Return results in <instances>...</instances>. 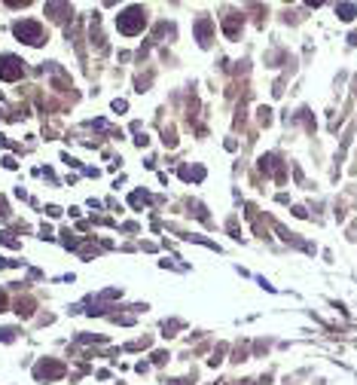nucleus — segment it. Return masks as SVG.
I'll return each instance as SVG.
<instances>
[{"mask_svg":"<svg viewBox=\"0 0 357 385\" xmlns=\"http://www.w3.org/2000/svg\"><path fill=\"white\" fill-rule=\"evenodd\" d=\"M0 242H3V245H9V248H16V245H19V242L13 239V232H6V230L0 232Z\"/></svg>","mask_w":357,"mask_h":385,"instance_id":"nucleus-9","label":"nucleus"},{"mask_svg":"<svg viewBox=\"0 0 357 385\" xmlns=\"http://www.w3.org/2000/svg\"><path fill=\"white\" fill-rule=\"evenodd\" d=\"M0 339H3V343H13V339H16V330H9V327H0Z\"/></svg>","mask_w":357,"mask_h":385,"instance_id":"nucleus-8","label":"nucleus"},{"mask_svg":"<svg viewBox=\"0 0 357 385\" xmlns=\"http://www.w3.org/2000/svg\"><path fill=\"white\" fill-rule=\"evenodd\" d=\"M34 376L37 379H58V376H64V364L61 361H52V358H46V361H40L37 367H34Z\"/></svg>","mask_w":357,"mask_h":385,"instance_id":"nucleus-4","label":"nucleus"},{"mask_svg":"<svg viewBox=\"0 0 357 385\" xmlns=\"http://www.w3.org/2000/svg\"><path fill=\"white\" fill-rule=\"evenodd\" d=\"M144 25H147V9L144 6H129V9H122V13L116 16V28H119V34H125V37L141 34Z\"/></svg>","mask_w":357,"mask_h":385,"instance_id":"nucleus-1","label":"nucleus"},{"mask_svg":"<svg viewBox=\"0 0 357 385\" xmlns=\"http://www.w3.org/2000/svg\"><path fill=\"white\" fill-rule=\"evenodd\" d=\"M336 13L345 19V21H351L354 19V6H348V3H342V6H336Z\"/></svg>","mask_w":357,"mask_h":385,"instance_id":"nucleus-7","label":"nucleus"},{"mask_svg":"<svg viewBox=\"0 0 357 385\" xmlns=\"http://www.w3.org/2000/svg\"><path fill=\"white\" fill-rule=\"evenodd\" d=\"M3 309H6V293L0 290V312H3Z\"/></svg>","mask_w":357,"mask_h":385,"instance_id":"nucleus-12","label":"nucleus"},{"mask_svg":"<svg viewBox=\"0 0 357 385\" xmlns=\"http://www.w3.org/2000/svg\"><path fill=\"white\" fill-rule=\"evenodd\" d=\"M195 34H199V43L208 46V37H211V19H199L195 21Z\"/></svg>","mask_w":357,"mask_h":385,"instance_id":"nucleus-5","label":"nucleus"},{"mask_svg":"<svg viewBox=\"0 0 357 385\" xmlns=\"http://www.w3.org/2000/svg\"><path fill=\"white\" fill-rule=\"evenodd\" d=\"M3 168H16V159H13V156H3Z\"/></svg>","mask_w":357,"mask_h":385,"instance_id":"nucleus-11","label":"nucleus"},{"mask_svg":"<svg viewBox=\"0 0 357 385\" xmlns=\"http://www.w3.org/2000/svg\"><path fill=\"white\" fill-rule=\"evenodd\" d=\"M21 71H25V61L19 58V55H0V80L13 83L21 77Z\"/></svg>","mask_w":357,"mask_h":385,"instance_id":"nucleus-3","label":"nucleus"},{"mask_svg":"<svg viewBox=\"0 0 357 385\" xmlns=\"http://www.w3.org/2000/svg\"><path fill=\"white\" fill-rule=\"evenodd\" d=\"M13 31H16V37H19V40H25V43H28V46H40V43H43V25H40V21H34V19H21V21H16Z\"/></svg>","mask_w":357,"mask_h":385,"instance_id":"nucleus-2","label":"nucleus"},{"mask_svg":"<svg viewBox=\"0 0 357 385\" xmlns=\"http://www.w3.org/2000/svg\"><path fill=\"white\" fill-rule=\"evenodd\" d=\"M129 202H132V208H144L147 202H150V196H147L144 190H137V192H132V199H129Z\"/></svg>","mask_w":357,"mask_h":385,"instance_id":"nucleus-6","label":"nucleus"},{"mask_svg":"<svg viewBox=\"0 0 357 385\" xmlns=\"http://www.w3.org/2000/svg\"><path fill=\"white\" fill-rule=\"evenodd\" d=\"M46 214H49V217H61V208L58 205H49V208H46Z\"/></svg>","mask_w":357,"mask_h":385,"instance_id":"nucleus-10","label":"nucleus"}]
</instances>
